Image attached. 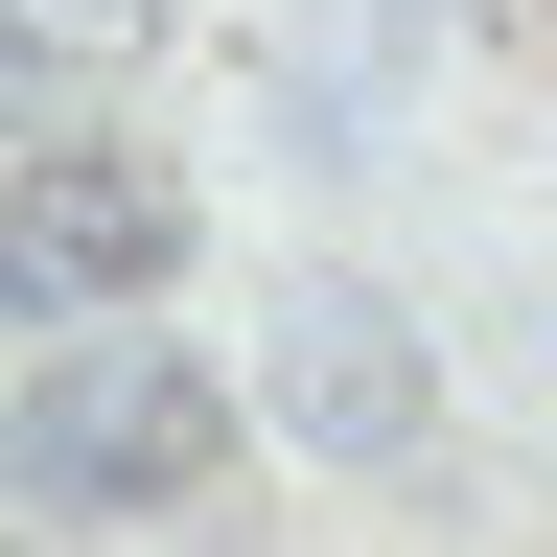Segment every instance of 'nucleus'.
<instances>
[{
    "instance_id": "obj_1",
    "label": "nucleus",
    "mask_w": 557,
    "mask_h": 557,
    "mask_svg": "<svg viewBox=\"0 0 557 557\" xmlns=\"http://www.w3.org/2000/svg\"><path fill=\"white\" fill-rule=\"evenodd\" d=\"M233 465V372L209 348H163V325H70L24 395H0V487H47V511H186V487Z\"/></svg>"
},
{
    "instance_id": "obj_3",
    "label": "nucleus",
    "mask_w": 557,
    "mask_h": 557,
    "mask_svg": "<svg viewBox=\"0 0 557 557\" xmlns=\"http://www.w3.org/2000/svg\"><path fill=\"white\" fill-rule=\"evenodd\" d=\"M302 395L348 418V442H395V348H372V302H302Z\"/></svg>"
},
{
    "instance_id": "obj_2",
    "label": "nucleus",
    "mask_w": 557,
    "mask_h": 557,
    "mask_svg": "<svg viewBox=\"0 0 557 557\" xmlns=\"http://www.w3.org/2000/svg\"><path fill=\"white\" fill-rule=\"evenodd\" d=\"M186 278V186L139 163V139H24L0 163V302L24 325H116Z\"/></svg>"
},
{
    "instance_id": "obj_4",
    "label": "nucleus",
    "mask_w": 557,
    "mask_h": 557,
    "mask_svg": "<svg viewBox=\"0 0 557 557\" xmlns=\"http://www.w3.org/2000/svg\"><path fill=\"white\" fill-rule=\"evenodd\" d=\"M0 24H24V47H70V70H116L139 24H163V0H0Z\"/></svg>"
},
{
    "instance_id": "obj_5",
    "label": "nucleus",
    "mask_w": 557,
    "mask_h": 557,
    "mask_svg": "<svg viewBox=\"0 0 557 557\" xmlns=\"http://www.w3.org/2000/svg\"><path fill=\"white\" fill-rule=\"evenodd\" d=\"M47 94H70V47H24V24H0V163L47 139Z\"/></svg>"
}]
</instances>
